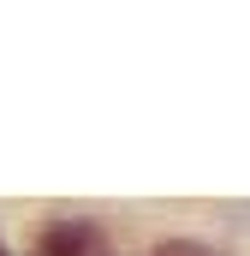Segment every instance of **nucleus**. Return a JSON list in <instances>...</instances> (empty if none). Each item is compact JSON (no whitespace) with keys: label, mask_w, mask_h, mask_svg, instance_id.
Instances as JSON below:
<instances>
[{"label":"nucleus","mask_w":250,"mask_h":256,"mask_svg":"<svg viewBox=\"0 0 250 256\" xmlns=\"http://www.w3.org/2000/svg\"><path fill=\"white\" fill-rule=\"evenodd\" d=\"M36 256H102V226L96 220H48L42 238H36Z\"/></svg>","instance_id":"1"},{"label":"nucleus","mask_w":250,"mask_h":256,"mask_svg":"<svg viewBox=\"0 0 250 256\" xmlns=\"http://www.w3.org/2000/svg\"><path fill=\"white\" fill-rule=\"evenodd\" d=\"M155 256H214V250H208L202 238H161V244H155Z\"/></svg>","instance_id":"2"},{"label":"nucleus","mask_w":250,"mask_h":256,"mask_svg":"<svg viewBox=\"0 0 250 256\" xmlns=\"http://www.w3.org/2000/svg\"><path fill=\"white\" fill-rule=\"evenodd\" d=\"M0 256H6V244H0Z\"/></svg>","instance_id":"3"}]
</instances>
